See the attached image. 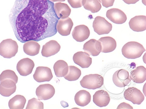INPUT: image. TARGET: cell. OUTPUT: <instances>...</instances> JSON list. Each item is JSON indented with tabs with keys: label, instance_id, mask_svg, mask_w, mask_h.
<instances>
[{
	"label": "cell",
	"instance_id": "cell-1",
	"mask_svg": "<svg viewBox=\"0 0 146 109\" xmlns=\"http://www.w3.org/2000/svg\"><path fill=\"white\" fill-rule=\"evenodd\" d=\"M49 0H16L9 19L17 40L38 42L57 33L59 18Z\"/></svg>",
	"mask_w": 146,
	"mask_h": 109
},
{
	"label": "cell",
	"instance_id": "cell-2",
	"mask_svg": "<svg viewBox=\"0 0 146 109\" xmlns=\"http://www.w3.org/2000/svg\"><path fill=\"white\" fill-rule=\"evenodd\" d=\"M145 51L142 45L134 41L127 43L121 49L123 56L128 59H131L140 57Z\"/></svg>",
	"mask_w": 146,
	"mask_h": 109
},
{
	"label": "cell",
	"instance_id": "cell-3",
	"mask_svg": "<svg viewBox=\"0 0 146 109\" xmlns=\"http://www.w3.org/2000/svg\"><path fill=\"white\" fill-rule=\"evenodd\" d=\"M103 77L98 74H90L83 77L80 83L84 88L94 90L102 87L104 84Z\"/></svg>",
	"mask_w": 146,
	"mask_h": 109
},
{
	"label": "cell",
	"instance_id": "cell-4",
	"mask_svg": "<svg viewBox=\"0 0 146 109\" xmlns=\"http://www.w3.org/2000/svg\"><path fill=\"white\" fill-rule=\"evenodd\" d=\"M18 49L16 41L11 39L4 40L0 43V55L4 58H11L15 56Z\"/></svg>",
	"mask_w": 146,
	"mask_h": 109
},
{
	"label": "cell",
	"instance_id": "cell-5",
	"mask_svg": "<svg viewBox=\"0 0 146 109\" xmlns=\"http://www.w3.org/2000/svg\"><path fill=\"white\" fill-rule=\"evenodd\" d=\"M93 27L95 32L99 35L109 34L112 28V24L105 18L100 16L95 18Z\"/></svg>",
	"mask_w": 146,
	"mask_h": 109
},
{
	"label": "cell",
	"instance_id": "cell-6",
	"mask_svg": "<svg viewBox=\"0 0 146 109\" xmlns=\"http://www.w3.org/2000/svg\"><path fill=\"white\" fill-rule=\"evenodd\" d=\"M125 99L134 104L139 105L144 101V95L141 91L135 87H131L126 89L124 92Z\"/></svg>",
	"mask_w": 146,
	"mask_h": 109
},
{
	"label": "cell",
	"instance_id": "cell-7",
	"mask_svg": "<svg viewBox=\"0 0 146 109\" xmlns=\"http://www.w3.org/2000/svg\"><path fill=\"white\" fill-rule=\"evenodd\" d=\"M112 79L113 83L120 88L125 87L130 83L131 81L129 72L123 69L115 72L113 75Z\"/></svg>",
	"mask_w": 146,
	"mask_h": 109
},
{
	"label": "cell",
	"instance_id": "cell-8",
	"mask_svg": "<svg viewBox=\"0 0 146 109\" xmlns=\"http://www.w3.org/2000/svg\"><path fill=\"white\" fill-rule=\"evenodd\" d=\"M55 93L53 86L48 84L40 85L36 88V94L39 100H46L52 98Z\"/></svg>",
	"mask_w": 146,
	"mask_h": 109
},
{
	"label": "cell",
	"instance_id": "cell-9",
	"mask_svg": "<svg viewBox=\"0 0 146 109\" xmlns=\"http://www.w3.org/2000/svg\"><path fill=\"white\" fill-rule=\"evenodd\" d=\"M35 66L34 61L29 58L21 59L18 62L17 69L22 76H27L32 73Z\"/></svg>",
	"mask_w": 146,
	"mask_h": 109
},
{
	"label": "cell",
	"instance_id": "cell-10",
	"mask_svg": "<svg viewBox=\"0 0 146 109\" xmlns=\"http://www.w3.org/2000/svg\"><path fill=\"white\" fill-rule=\"evenodd\" d=\"M53 76L51 69L47 67L39 66L36 68L33 78L38 83L49 81Z\"/></svg>",
	"mask_w": 146,
	"mask_h": 109
},
{
	"label": "cell",
	"instance_id": "cell-11",
	"mask_svg": "<svg viewBox=\"0 0 146 109\" xmlns=\"http://www.w3.org/2000/svg\"><path fill=\"white\" fill-rule=\"evenodd\" d=\"M106 16L110 20L116 24H124L127 20V17L125 13L117 8L109 9L107 12Z\"/></svg>",
	"mask_w": 146,
	"mask_h": 109
},
{
	"label": "cell",
	"instance_id": "cell-12",
	"mask_svg": "<svg viewBox=\"0 0 146 109\" xmlns=\"http://www.w3.org/2000/svg\"><path fill=\"white\" fill-rule=\"evenodd\" d=\"M83 49L90 55L97 56L102 52L101 44L99 41L91 39L84 44Z\"/></svg>",
	"mask_w": 146,
	"mask_h": 109
},
{
	"label": "cell",
	"instance_id": "cell-13",
	"mask_svg": "<svg viewBox=\"0 0 146 109\" xmlns=\"http://www.w3.org/2000/svg\"><path fill=\"white\" fill-rule=\"evenodd\" d=\"M90 34V30L87 26L84 25L77 26L73 30L72 35L77 42H81L88 39Z\"/></svg>",
	"mask_w": 146,
	"mask_h": 109
},
{
	"label": "cell",
	"instance_id": "cell-14",
	"mask_svg": "<svg viewBox=\"0 0 146 109\" xmlns=\"http://www.w3.org/2000/svg\"><path fill=\"white\" fill-rule=\"evenodd\" d=\"M90 56L85 52H77L74 54L73 60L76 64L82 68H88L92 63V58Z\"/></svg>",
	"mask_w": 146,
	"mask_h": 109
},
{
	"label": "cell",
	"instance_id": "cell-15",
	"mask_svg": "<svg viewBox=\"0 0 146 109\" xmlns=\"http://www.w3.org/2000/svg\"><path fill=\"white\" fill-rule=\"evenodd\" d=\"M73 26L74 23L70 18L68 17L65 19H60L57 24V30L61 35L66 36L70 34Z\"/></svg>",
	"mask_w": 146,
	"mask_h": 109
},
{
	"label": "cell",
	"instance_id": "cell-16",
	"mask_svg": "<svg viewBox=\"0 0 146 109\" xmlns=\"http://www.w3.org/2000/svg\"><path fill=\"white\" fill-rule=\"evenodd\" d=\"M60 49V45L56 41L51 40L43 45L41 53L43 56L49 57L57 53Z\"/></svg>",
	"mask_w": 146,
	"mask_h": 109
},
{
	"label": "cell",
	"instance_id": "cell-17",
	"mask_svg": "<svg viewBox=\"0 0 146 109\" xmlns=\"http://www.w3.org/2000/svg\"><path fill=\"white\" fill-rule=\"evenodd\" d=\"M16 89V83L11 79H5L1 82L0 94L3 96L10 97L15 92Z\"/></svg>",
	"mask_w": 146,
	"mask_h": 109
},
{
	"label": "cell",
	"instance_id": "cell-18",
	"mask_svg": "<svg viewBox=\"0 0 146 109\" xmlns=\"http://www.w3.org/2000/svg\"><path fill=\"white\" fill-rule=\"evenodd\" d=\"M94 102L100 107H106L110 101V98L108 93L104 90L96 92L93 97Z\"/></svg>",
	"mask_w": 146,
	"mask_h": 109
},
{
	"label": "cell",
	"instance_id": "cell-19",
	"mask_svg": "<svg viewBox=\"0 0 146 109\" xmlns=\"http://www.w3.org/2000/svg\"><path fill=\"white\" fill-rule=\"evenodd\" d=\"M130 28L134 31L143 32L146 29L145 16H137L131 18L129 22Z\"/></svg>",
	"mask_w": 146,
	"mask_h": 109
},
{
	"label": "cell",
	"instance_id": "cell-20",
	"mask_svg": "<svg viewBox=\"0 0 146 109\" xmlns=\"http://www.w3.org/2000/svg\"><path fill=\"white\" fill-rule=\"evenodd\" d=\"M130 78L134 83H143L146 79V69L143 66L137 67L130 73Z\"/></svg>",
	"mask_w": 146,
	"mask_h": 109
},
{
	"label": "cell",
	"instance_id": "cell-21",
	"mask_svg": "<svg viewBox=\"0 0 146 109\" xmlns=\"http://www.w3.org/2000/svg\"><path fill=\"white\" fill-rule=\"evenodd\" d=\"M98 41L101 44V52L105 53H110L115 51L116 48L117 43L116 40L110 36L102 37Z\"/></svg>",
	"mask_w": 146,
	"mask_h": 109
},
{
	"label": "cell",
	"instance_id": "cell-22",
	"mask_svg": "<svg viewBox=\"0 0 146 109\" xmlns=\"http://www.w3.org/2000/svg\"><path fill=\"white\" fill-rule=\"evenodd\" d=\"M74 100L77 105L81 107H84L90 102L91 95L90 93L85 90L79 91L75 95Z\"/></svg>",
	"mask_w": 146,
	"mask_h": 109
},
{
	"label": "cell",
	"instance_id": "cell-23",
	"mask_svg": "<svg viewBox=\"0 0 146 109\" xmlns=\"http://www.w3.org/2000/svg\"><path fill=\"white\" fill-rule=\"evenodd\" d=\"M54 8L59 19H65L70 14L71 9L67 4L60 2L56 3L54 4Z\"/></svg>",
	"mask_w": 146,
	"mask_h": 109
},
{
	"label": "cell",
	"instance_id": "cell-24",
	"mask_svg": "<svg viewBox=\"0 0 146 109\" xmlns=\"http://www.w3.org/2000/svg\"><path fill=\"white\" fill-rule=\"evenodd\" d=\"M23 48L24 52L27 55L34 56L39 53L40 46L35 41L31 40L25 43Z\"/></svg>",
	"mask_w": 146,
	"mask_h": 109
},
{
	"label": "cell",
	"instance_id": "cell-25",
	"mask_svg": "<svg viewBox=\"0 0 146 109\" xmlns=\"http://www.w3.org/2000/svg\"><path fill=\"white\" fill-rule=\"evenodd\" d=\"M53 69L56 76L58 77L65 76L68 73V66L65 61L59 60L55 63Z\"/></svg>",
	"mask_w": 146,
	"mask_h": 109
},
{
	"label": "cell",
	"instance_id": "cell-26",
	"mask_svg": "<svg viewBox=\"0 0 146 109\" xmlns=\"http://www.w3.org/2000/svg\"><path fill=\"white\" fill-rule=\"evenodd\" d=\"M26 102L25 97L21 95H17L9 100L8 106L11 109H23Z\"/></svg>",
	"mask_w": 146,
	"mask_h": 109
},
{
	"label": "cell",
	"instance_id": "cell-27",
	"mask_svg": "<svg viewBox=\"0 0 146 109\" xmlns=\"http://www.w3.org/2000/svg\"><path fill=\"white\" fill-rule=\"evenodd\" d=\"M100 0H83L82 5L87 10L95 13L100 11L102 6Z\"/></svg>",
	"mask_w": 146,
	"mask_h": 109
},
{
	"label": "cell",
	"instance_id": "cell-28",
	"mask_svg": "<svg viewBox=\"0 0 146 109\" xmlns=\"http://www.w3.org/2000/svg\"><path fill=\"white\" fill-rule=\"evenodd\" d=\"M81 75V71L78 68L74 66H68L67 74L64 77L68 81H75L78 79Z\"/></svg>",
	"mask_w": 146,
	"mask_h": 109
},
{
	"label": "cell",
	"instance_id": "cell-29",
	"mask_svg": "<svg viewBox=\"0 0 146 109\" xmlns=\"http://www.w3.org/2000/svg\"><path fill=\"white\" fill-rule=\"evenodd\" d=\"M6 79H11L16 84L18 82V77L14 71L6 70L3 71L0 75V82Z\"/></svg>",
	"mask_w": 146,
	"mask_h": 109
},
{
	"label": "cell",
	"instance_id": "cell-30",
	"mask_svg": "<svg viewBox=\"0 0 146 109\" xmlns=\"http://www.w3.org/2000/svg\"><path fill=\"white\" fill-rule=\"evenodd\" d=\"M44 108V104L39 99L33 98L29 100L26 109H43Z\"/></svg>",
	"mask_w": 146,
	"mask_h": 109
},
{
	"label": "cell",
	"instance_id": "cell-31",
	"mask_svg": "<svg viewBox=\"0 0 146 109\" xmlns=\"http://www.w3.org/2000/svg\"><path fill=\"white\" fill-rule=\"evenodd\" d=\"M83 0H68V2L72 8H80L83 6Z\"/></svg>",
	"mask_w": 146,
	"mask_h": 109
},
{
	"label": "cell",
	"instance_id": "cell-32",
	"mask_svg": "<svg viewBox=\"0 0 146 109\" xmlns=\"http://www.w3.org/2000/svg\"><path fill=\"white\" fill-rule=\"evenodd\" d=\"M103 7L106 8L113 6L115 0H100Z\"/></svg>",
	"mask_w": 146,
	"mask_h": 109
},
{
	"label": "cell",
	"instance_id": "cell-33",
	"mask_svg": "<svg viewBox=\"0 0 146 109\" xmlns=\"http://www.w3.org/2000/svg\"><path fill=\"white\" fill-rule=\"evenodd\" d=\"M132 107L129 104L123 102L121 103L117 108V109H133Z\"/></svg>",
	"mask_w": 146,
	"mask_h": 109
},
{
	"label": "cell",
	"instance_id": "cell-34",
	"mask_svg": "<svg viewBox=\"0 0 146 109\" xmlns=\"http://www.w3.org/2000/svg\"><path fill=\"white\" fill-rule=\"evenodd\" d=\"M125 3L127 4H135L138 2L139 0H122Z\"/></svg>",
	"mask_w": 146,
	"mask_h": 109
},
{
	"label": "cell",
	"instance_id": "cell-35",
	"mask_svg": "<svg viewBox=\"0 0 146 109\" xmlns=\"http://www.w3.org/2000/svg\"><path fill=\"white\" fill-rule=\"evenodd\" d=\"M49 1L54 2H64L66 0H49Z\"/></svg>",
	"mask_w": 146,
	"mask_h": 109
}]
</instances>
